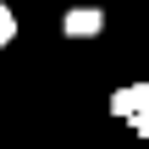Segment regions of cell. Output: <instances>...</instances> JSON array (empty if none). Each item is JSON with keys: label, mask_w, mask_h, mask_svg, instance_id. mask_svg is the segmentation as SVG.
<instances>
[{"label": "cell", "mask_w": 149, "mask_h": 149, "mask_svg": "<svg viewBox=\"0 0 149 149\" xmlns=\"http://www.w3.org/2000/svg\"><path fill=\"white\" fill-rule=\"evenodd\" d=\"M17 39V11H0V44Z\"/></svg>", "instance_id": "3957f363"}, {"label": "cell", "mask_w": 149, "mask_h": 149, "mask_svg": "<svg viewBox=\"0 0 149 149\" xmlns=\"http://www.w3.org/2000/svg\"><path fill=\"white\" fill-rule=\"evenodd\" d=\"M144 111H149V83H127V88L111 94V116L133 122V116H144Z\"/></svg>", "instance_id": "7a4b0ae2"}, {"label": "cell", "mask_w": 149, "mask_h": 149, "mask_svg": "<svg viewBox=\"0 0 149 149\" xmlns=\"http://www.w3.org/2000/svg\"><path fill=\"white\" fill-rule=\"evenodd\" d=\"M133 133H138V138H149V111H144V116H133Z\"/></svg>", "instance_id": "277c9868"}, {"label": "cell", "mask_w": 149, "mask_h": 149, "mask_svg": "<svg viewBox=\"0 0 149 149\" xmlns=\"http://www.w3.org/2000/svg\"><path fill=\"white\" fill-rule=\"evenodd\" d=\"M61 33H66V39H100V33H105V11H100V6H72V11L61 17Z\"/></svg>", "instance_id": "6da1fadb"}]
</instances>
